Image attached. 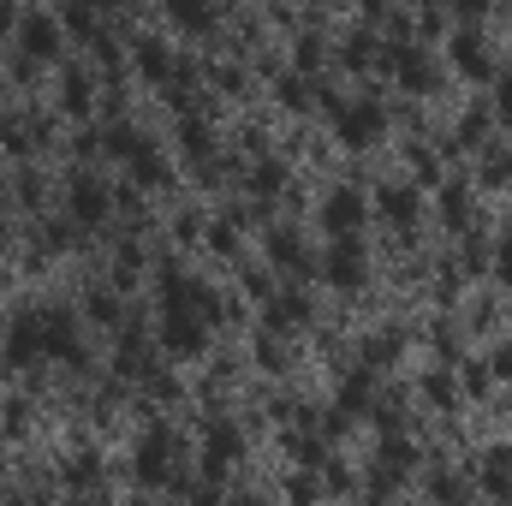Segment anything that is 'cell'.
Segmentation results:
<instances>
[{
    "label": "cell",
    "instance_id": "cell-29",
    "mask_svg": "<svg viewBox=\"0 0 512 506\" xmlns=\"http://www.w3.org/2000/svg\"><path fill=\"white\" fill-rule=\"evenodd\" d=\"M483 167H489V179H495V185H507V179H512V155H507V149H495Z\"/></svg>",
    "mask_w": 512,
    "mask_h": 506
},
{
    "label": "cell",
    "instance_id": "cell-27",
    "mask_svg": "<svg viewBox=\"0 0 512 506\" xmlns=\"http://www.w3.org/2000/svg\"><path fill=\"white\" fill-rule=\"evenodd\" d=\"M370 54H376L370 36H352V42H346V66H370Z\"/></svg>",
    "mask_w": 512,
    "mask_h": 506
},
{
    "label": "cell",
    "instance_id": "cell-41",
    "mask_svg": "<svg viewBox=\"0 0 512 506\" xmlns=\"http://www.w3.org/2000/svg\"><path fill=\"white\" fill-rule=\"evenodd\" d=\"M90 6H131V0H90Z\"/></svg>",
    "mask_w": 512,
    "mask_h": 506
},
{
    "label": "cell",
    "instance_id": "cell-26",
    "mask_svg": "<svg viewBox=\"0 0 512 506\" xmlns=\"http://www.w3.org/2000/svg\"><path fill=\"white\" fill-rule=\"evenodd\" d=\"M280 185H286V173H280L274 161H262V167H256V173H251V191H262V197H274Z\"/></svg>",
    "mask_w": 512,
    "mask_h": 506
},
{
    "label": "cell",
    "instance_id": "cell-11",
    "mask_svg": "<svg viewBox=\"0 0 512 506\" xmlns=\"http://www.w3.org/2000/svg\"><path fill=\"white\" fill-rule=\"evenodd\" d=\"M66 203H72V221H84V227H90V221H102V215H108V203H114V197H108V185H102L96 173H78V179H72V191H66Z\"/></svg>",
    "mask_w": 512,
    "mask_h": 506
},
{
    "label": "cell",
    "instance_id": "cell-12",
    "mask_svg": "<svg viewBox=\"0 0 512 506\" xmlns=\"http://www.w3.org/2000/svg\"><path fill=\"white\" fill-rule=\"evenodd\" d=\"M453 66H459L465 78H495V60H489V48H483V30H459V36H453Z\"/></svg>",
    "mask_w": 512,
    "mask_h": 506
},
{
    "label": "cell",
    "instance_id": "cell-37",
    "mask_svg": "<svg viewBox=\"0 0 512 506\" xmlns=\"http://www.w3.org/2000/svg\"><path fill=\"white\" fill-rule=\"evenodd\" d=\"M465 381H471V387L483 393V387H489V364H471V370H465Z\"/></svg>",
    "mask_w": 512,
    "mask_h": 506
},
{
    "label": "cell",
    "instance_id": "cell-21",
    "mask_svg": "<svg viewBox=\"0 0 512 506\" xmlns=\"http://www.w3.org/2000/svg\"><path fill=\"white\" fill-rule=\"evenodd\" d=\"M179 143H185V155H191L197 167H203V161L215 155V137L203 131V120H185V126H179Z\"/></svg>",
    "mask_w": 512,
    "mask_h": 506
},
{
    "label": "cell",
    "instance_id": "cell-36",
    "mask_svg": "<svg viewBox=\"0 0 512 506\" xmlns=\"http://www.w3.org/2000/svg\"><path fill=\"white\" fill-rule=\"evenodd\" d=\"M447 6H459L465 18H483V12H489V0H447Z\"/></svg>",
    "mask_w": 512,
    "mask_h": 506
},
{
    "label": "cell",
    "instance_id": "cell-2",
    "mask_svg": "<svg viewBox=\"0 0 512 506\" xmlns=\"http://www.w3.org/2000/svg\"><path fill=\"white\" fill-rule=\"evenodd\" d=\"M173 471H179V435L173 429H149L137 441V477L155 489V483H179Z\"/></svg>",
    "mask_w": 512,
    "mask_h": 506
},
{
    "label": "cell",
    "instance_id": "cell-9",
    "mask_svg": "<svg viewBox=\"0 0 512 506\" xmlns=\"http://www.w3.org/2000/svg\"><path fill=\"white\" fill-rule=\"evenodd\" d=\"M42 346H48V358H66V364H84V346H78V328H72V310H42Z\"/></svg>",
    "mask_w": 512,
    "mask_h": 506
},
{
    "label": "cell",
    "instance_id": "cell-25",
    "mask_svg": "<svg viewBox=\"0 0 512 506\" xmlns=\"http://www.w3.org/2000/svg\"><path fill=\"white\" fill-rule=\"evenodd\" d=\"M66 108L72 114H90V78L84 72H66Z\"/></svg>",
    "mask_w": 512,
    "mask_h": 506
},
{
    "label": "cell",
    "instance_id": "cell-3",
    "mask_svg": "<svg viewBox=\"0 0 512 506\" xmlns=\"http://www.w3.org/2000/svg\"><path fill=\"white\" fill-rule=\"evenodd\" d=\"M60 48H66V24H60V18L30 12V18L18 24V54H24V60L48 66V60H60Z\"/></svg>",
    "mask_w": 512,
    "mask_h": 506
},
{
    "label": "cell",
    "instance_id": "cell-28",
    "mask_svg": "<svg viewBox=\"0 0 512 506\" xmlns=\"http://www.w3.org/2000/svg\"><path fill=\"white\" fill-rule=\"evenodd\" d=\"M280 102H286V108H304V102H310V84H298V78H280Z\"/></svg>",
    "mask_w": 512,
    "mask_h": 506
},
{
    "label": "cell",
    "instance_id": "cell-40",
    "mask_svg": "<svg viewBox=\"0 0 512 506\" xmlns=\"http://www.w3.org/2000/svg\"><path fill=\"white\" fill-rule=\"evenodd\" d=\"M0 245H6V179H0Z\"/></svg>",
    "mask_w": 512,
    "mask_h": 506
},
{
    "label": "cell",
    "instance_id": "cell-14",
    "mask_svg": "<svg viewBox=\"0 0 512 506\" xmlns=\"http://www.w3.org/2000/svg\"><path fill=\"white\" fill-rule=\"evenodd\" d=\"M477 471H483V489H495V495H512V453H507V447H489Z\"/></svg>",
    "mask_w": 512,
    "mask_h": 506
},
{
    "label": "cell",
    "instance_id": "cell-13",
    "mask_svg": "<svg viewBox=\"0 0 512 506\" xmlns=\"http://www.w3.org/2000/svg\"><path fill=\"white\" fill-rule=\"evenodd\" d=\"M137 66H143V78H149V84H173V72H179V66H173V54H167L155 36H149V42H137Z\"/></svg>",
    "mask_w": 512,
    "mask_h": 506
},
{
    "label": "cell",
    "instance_id": "cell-35",
    "mask_svg": "<svg viewBox=\"0 0 512 506\" xmlns=\"http://www.w3.org/2000/svg\"><path fill=\"white\" fill-rule=\"evenodd\" d=\"M316 54H322V42H316V36H304V42H298V66H316Z\"/></svg>",
    "mask_w": 512,
    "mask_h": 506
},
{
    "label": "cell",
    "instance_id": "cell-10",
    "mask_svg": "<svg viewBox=\"0 0 512 506\" xmlns=\"http://www.w3.org/2000/svg\"><path fill=\"white\" fill-rule=\"evenodd\" d=\"M245 453V435H239V423H227V417H209V429H203V465L209 471H221V465H233Z\"/></svg>",
    "mask_w": 512,
    "mask_h": 506
},
{
    "label": "cell",
    "instance_id": "cell-31",
    "mask_svg": "<svg viewBox=\"0 0 512 506\" xmlns=\"http://www.w3.org/2000/svg\"><path fill=\"white\" fill-rule=\"evenodd\" d=\"M495 274L512 286V239H501V245H495Z\"/></svg>",
    "mask_w": 512,
    "mask_h": 506
},
{
    "label": "cell",
    "instance_id": "cell-16",
    "mask_svg": "<svg viewBox=\"0 0 512 506\" xmlns=\"http://www.w3.org/2000/svg\"><path fill=\"white\" fill-rule=\"evenodd\" d=\"M411 459H417V453H411V441H393V435H387V441H382V471H376V489H387V483H393V471L405 477V471H411Z\"/></svg>",
    "mask_w": 512,
    "mask_h": 506
},
{
    "label": "cell",
    "instance_id": "cell-42",
    "mask_svg": "<svg viewBox=\"0 0 512 506\" xmlns=\"http://www.w3.org/2000/svg\"><path fill=\"white\" fill-rule=\"evenodd\" d=\"M6 18H12V12H6V6H0V24H6Z\"/></svg>",
    "mask_w": 512,
    "mask_h": 506
},
{
    "label": "cell",
    "instance_id": "cell-22",
    "mask_svg": "<svg viewBox=\"0 0 512 506\" xmlns=\"http://www.w3.org/2000/svg\"><path fill=\"white\" fill-rule=\"evenodd\" d=\"M304 316H310L304 298H268V328H298Z\"/></svg>",
    "mask_w": 512,
    "mask_h": 506
},
{
    "label": "cell",
    "instance_id": "cell-18",
    "mask_svg": "<svg viewBox=\"0 0 512 506\" xmlns=\"http://www.w3.org/2000/svg\"><path fill=\"white\" fill-rule=\"evenodd\" d=\"M268 256H274V262H286V268H304V262H310L292 227H274V233H268Z\"/></svg>",
    "mask_w": 512,
    "mask_h": 506
},
{
    "label": "cell",
    "instance_id": "cell-19",
    "mask_svg": "<svg viewBox=\"0 0 512 506\" xmlns=\"http://www.w3.org/2000/svg\"><path fill=\"white\" fill-rule=\"evenodd\" d=\"M334 411H340L346 423H352V417H364V411H370V376H352V381H346V387H340V405H334Z\"/></svg>",
    "mask_w": 512,
    "mask_h": 506
},
{
    "label": "cell",
    "instance_id": "cell-34",
    "mask_svg": "<svg viewBox=\"0 0 512 506\" xmlns=\"http://www.w3.org/2000/svg\"><path fill=\"white\" fill-rule=\"evenodd\" d=\"M423 393H429V399H453V381H447V376H429V381H423Z\"/></svg>",
    "mask_w": 512,
    "mask_h": 506
},
{
    "label": "cell",
    "instance_id": "cell-8",
    "mask_svg": "<svg viewBox=\"0 0 512 506\" xmlns=\"http://www.w3.org/2000/svg\"><path fill=\"white\" fill-rule=\"evenodd\" d=\"M322 227H328V233H358V227H364V197H358L352 185H334V191L322 197Z\"/></svg>",
    "mask_w": 512,
    "mask_h": 506
},
{
    "label": "cell",
    "instance_id": "cell-6",
    "mask_svg": "<svg viewBox=\"0 0 512 506\" xmlns=\"http://www.w3.org/2000/svg\"><path fill=\"white\" fill-rule=\"evenodd\" d=\"M48 358V346H42V310H30V316H18L12 328H6V364L12 370H30V364H42Z\"/></svg>",
    "mask_w": 512,
    "mask_h": 506
},
{
    "label": "cell",
    "instance_id": "cell-5",
    "mask_svg": "<svg viewBox=\"0 0 512 506\" xmlns=\"http://www.w3.org/2000/svg\"><path fill=\"white\" fill-rule=\"evenodd\" d=\"M387 72H393V78H399L405 90H417V96L441 84V66H435V60H429L423 48H411V42H399V48H387Z\"/></svg>",
    "mask_w": 512,
    "mask_h": 506
},
{
    "label": "cell",
    "instance_id": "cell-7",
    "mask_svg": "<svg viewBox=\"0 0 512 506\" xmlns=\"http://www.w3.org/2000/svg\"><path fill=\"white\" fill-rule=\"evenodd\" d=\"M322 274H328L334 286H364V245H358L352 233H334V245L322 256Z\"/></svg>",
    "mask_w": 512,
    "mask_h": 506
},
{
    "label": "cell",
    "instance_id": "cell-17",
    "mask_svg": "<svg viewBox=\"0 0 512 506\" xmlns=\"http://www.w3.org/2000/svg\"><path fill=\"white\" fill-rule=\"evenodd\" d=\"M382 215L393 221V227H417V197L399 191V185H387L382 191Z\"/></svg>",
    "mask_w": 512,
    "mask_h": 506
},
{
    "label": "cell",
    "instance_id": "cell-30",
    "mask_svg": "<svg viewBox=\"0 0 512 506\" xmlns=\"http://www.w3.org/2000/svg\"><path fill=\"white\" fill-rule=\"evenodd\" d=\"M90 310H96V322H108V328H114V316H120V304H114L108 292H90Z\"/></svg>",
    "mask_w": 512,
    "mask_h": 506
},
{
    "label": "cell",
    "instance_id": "cell-4",
    "mask_svg": "<svg viewBox=\"0 0 512 506\" xmlns=\"http://www.w3.org/2000/svg\"><path fill=\"white\" fill-rule=\"evenodd\" d=\"M209 316H185V310H161V352L173 358H197L209 346Z\"/></svg>",
    "mask_w": 512,
    "mask_h": 506
},
{
    "label": "cell",
    "instance_id": "cell-33",
    "mask_svg": "<svg viewBox=\"0 0 512 506\" xmlns=\"http://www.w3.org/2000/svg\"><path fill=\"white\" fill-rule=\"evenodd\" d=\"M483 126H489V114H483V108H477V114H465V143H477Z\"/></svg>",
    "mask_w": 512,
    "mask_h": 506
},
{
    "label": "cell",
    "instance_id": "cell-32",
    "mask_svg": "<svg viewBox=\"0 0 512 506\" xmlns=\"http://www.w3.org/2000/svg\"><path fill=\"white\" fill-rule=\"evenodd\" d=\"M292 453H298L304 465H322V441H292Z\"/></svg>",
    "mask_w": 512,
    "mask_h": 506
},
{
    "label": "cell",
    "instance_id": "cell-1",
    "mask_svg": "<svg viewBox=\"0 0 512 506\" xmlns=\"http://www.w3.org/2000/svg\"><path fill=\"white\" fill-rule=\"evenodd\" d=\"M387 126V108L376 96H358V102H334V137L352 143V149H370Z\"/></svg>",
    "mask_w": 512,
    "mask_h": 506
},
{
    "label": "cell",
    "instance_id": "cell-20",
    "mask_svg": "<svg viewBox=\"0 0 512 506\" xmlns=\"http://www.w3.org/2000/svg\"><path fill=\"white\" fill-rule=\"evenodd\" d=\"M167 18L179 30H209V0H167Z\"/></svg>",
    "mask_w": 512,
    "mask_h": 506
},
{
    "label": "cell",
    "instance_id": "cell-23",
    "mask_svg": "<svg viewBox=\"0 0 512 506\" xmlns=\"http://www.w3.org/2000/svg\"><path fill=\"white\" fill-rule=\"evenodd\" d=\"M441 215H447V227H465V221H471V197H465V185L441 191Z\"/></svg>",
    "mask_w": 512,
    "mask_h": 506
},
{
    "label": "cell",
    "instance_id": "cell-38",
    "mask_svg": "<svg viewBox=\"0 0 512 506\" xmlns=\"http://www.w3.org/2000/svg\"><path fill=\"white\" fill-rule=\"evenodd\" d=\"M495 102H501V114H512V72L501 78V90H495Z\"/></svg>",
    "mask_w": 512,
    "mask_h": 506
},
{
    "label": "cell",
    "instance_id": "cell-15",
    "mask_svg": "<svg viewBox=\"0 0 512 506\" xmlns=\"http://www.w3.org/2000/svg\"><path fill=\"white\" fill-rule=\"evenodd\" d=\"M126 161H131V179H137V185H161V179H167V167H161V155H155V143H149V137L131 149Z\"/></svg>",
    "mask_w": 512,
    "mask_h": 506
},
{
    "label": "cell",
    "instance_id": "cell-39",
    "mask_svg": "<svg viewBox=\"0 0 512 506\" xmlns=\"http://www.w3.org/2000/svg\"><path fill=\"white\" fill-rule=\"evenodd\" d=\"M489 370H495V376H512V346L501 352V358H489Z\"/></svg>",
    "mask_w": 512,
    "mask_h": 506
},
{
    "label": "cell",
    "instance_id": "cell-24",
    "mask_svg": "<svg viewBox=\"0 0 512 506\" xmlns=\"http://www.w3.org/2000/svg\"><path fill=\"white\" fill-rule=\"evenodd\" d=\"M72 36H84V42H96V18H90V0H78V6H66V18H60Z\"/></svg>",
    "mask_w": 512,
    "mask_h": 506
}]
</instances>
